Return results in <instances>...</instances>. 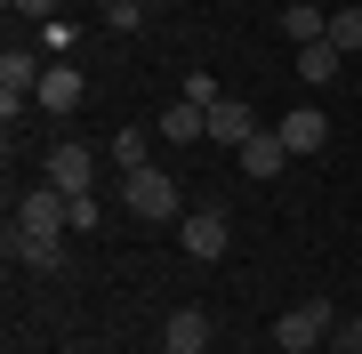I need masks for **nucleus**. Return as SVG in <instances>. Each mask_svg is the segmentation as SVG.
<instances>
[{
  "label": "nucleus",
  "instance_id": "nucleus-1",
  "mask_svg": "<svg viewBox=\"0 0 362 354\" xmlns=\"http://www.w3.org/2000/svg\"><path fill=\"white\" fill-rule=\"evenodd\" d=\"M121 201H129V218L145 225H177V177H161V170H121Z\"/></svg>",
  "mask_w": 362,
  "mask_h": 354
},
{
  "label": "nucleus",
  "instance_id": "nucleus-2",
  "mask_svg": "<svg viewBox=\"0 0 362 354\" xmlns=\"http://www.w3.org/2000/svg\"><path fill=\"white\" fill-rule=\"evenodd\" d=\"M330 330H338V306H330V298H298L290 314L274 322V346H282V354H298V346L330 338Z\"/></svg>",
  "mask_w": 362,
  "mask_h": 354
},
{
  "label": "nucleus",
  "instance_id": "nucleus-3",
  "mask_svg": "<svg viewBox=\"0 0 362 354\" xmlns=\"http://www.w3.org/2000/svg\"><path fill=\"white\" fill-rule=\"evenodd\" d=\"M16 225H25V234H73V194H65V185L16 194Z\"/></svg>",
  "mask_w": 362,
  "mask_h": 354
},
{
  "label": "nucleus",
  "instance_id": "nucleus-4",
  "mask_svg": "<svg viewBox=\"0 0 362 354\" xmlns=\"http://www.w3.org/2000/svg\"><path fill=\"white\" fill-rule=\"evenodd\" d=\"M40 73H49V65H40V57L33 49H0V113H25V97H40Z\"/></svg>",
  "mask_w": 362,
  "mask_h": 354
},
{
  "label": "nucleus",
  "instance_id": "nucleus-5",
  "mask_svg": "<svg viewBox=\"0 0 362 354\" xmlns=\"http://www.w3.org/2000/svg\"><path fill=\"white\" fill-rule=\"evenodd\" d=\"M40 170H49V185H65V194H89V177H97V153L89 145H49V161H40Z\"/></svg>",
  "mask_w": 362,
  "mask_h": 354
},
{
  "label": "nucleus",
  "instance_id": "nucleus-6",
  "mask_svg": "<svg viewBox=\"0 0 362 354\" xmlns=\"http://www.w3.org/2000/svg\"><path fill=\"white\" fill-rule=\"evenodd\" d=\"M250 137H258V113H250L242 97H218V105H209V145H233V153H242Z\"/></svg>",
  "mask_w": 362,
  "mask_h": 354
},
{
  "label": "nucleus",
  "instance_id": "nucleus-7",
  "mask_svg": "<svg viewBox=\"0 0 362 354\" xmlns=\"http://www.w3.org/2000/svg\"><path fill=\"white\" fill-rule=\"evenodd\" d=\"M274 129H282V145H290V161H298V153H322V145H330V121L314 113V105H298V113H282V121H274Z\"/></svg>",
  "mask_w": 362,
  "mask_h": 354
},
{
  "label": "nucleus",
  "instance_id": "nucleus-8",
  "mask_svg": "<svg viewBox=\"0 0 362 354\" xmlns=\"http://www.w3.org/2000/svg\"><path fill=\"white\" fill-rule=\"evenodd\" d=\"M177 242L194 249V258H226V242H233V234H226V218H218V210H194V218H177Z\"/></svg>",
  "mask_w": 362,
  "mask_h": 354
},
{
  "label": "nucleus",
  "instance_id": "nucleus-9",
  "mask_svg": "<svg viewBox=\"0 0 362 354\" xmlns=\"http://www.w3.org/2000/svg\"><path fill=\"white\" fill-rule=\"evenodd\" d=\"M57 242H65V234H25V225H8V258L33 266V274H57V258H65Z\"/></svg>",
  "mask_w": 362,
  "mask_h": 354
},
{
  "label": "nucleus",
  "instance_id": "nucleus-10",
  "mask_svg": "<svg viewBox=\"0 0 362 354\" xmlns=\"http://www.w3.org/2000/svg\"><path fill=\"white\" fill-rule=\"evenodd\" d=\"M290 170V145H282V129H258L242 145V177H282Z\"/></svg>",
  "mask_w": 362,
  "mask_h": 354
},
{
  "label": "nucleus",
  "instance_id": "nucleus-11",
  "mask_svg": "<svg viewBox=\"0 0 362 354\" xmlns=\"http://www.w3.org/2000/svg\"><path fill=\"white\" fill-rule=\"evenodd\" d=\"M153 129H161L169 145H202V137H209V105H194V97H177V105H169V113L153 121Z\"/></svg>",
  "mask_w": 362,
  "mask_h": 354
},
{
  "label": "nucleus",
  "instance_id": "nucleus-12",
  "mask_svg": "<svg viewBox=\"0 0 362 354\" xmlns=\"http://www.w3.org/2000/svg\"><path fill=\"white\" fill-rule=\"evenodd\" d=\"M161 346L169 354H202L209 346V314H202V306H177V314L161 322Z\"/></svg>",
  "mask_w": 362,
  "mask_h": 354
},
{
  "label": "nucleus",
  "instance_id": "nucleus-13",
  "mask_svg": "<svg viewBox=\"0 0 362 354\" xmlns=\"http://www.w3.org/2000/svg\"><path fill=\"white\" fill-rule=\"evenodd\" d=\"M282 33L298 40V49H314V40H330V16L314 8V0H290V8H282Z\"/></svg>",
  "mask_w": 362,
  "mask_h": 354
},
{
  "label": "nucleus",
  "instance_id": "nucleus-14",
  "mask_svg": "<svg viewBox=\"0 0 362 354\" xmlns=\"http://www.w3.org/2000/svg\"><path fill=\"white\" fill-rule=\"evenodd\" d=\"M81 105V73L73 65H49L40 73V113H73Z\"/></svg>",
  "mask_w": 362,
  "mask_h": 354
},
{
  "label": "nucleus",
  "instance_id": "nucleus-15",
  "mask_svg": "<svg viewBox=\"0 0 362 354\" xmlns=\"http://www.w3.org/2000/svg\"><path fill=\"white\" fill-rule=\"evenodd\" d=\"M298 81H306V89H330V81H338V49H330V40L298 49Z\"/></svg>",
  "mask_w": 362,
  "mask_h": 354
},
{
  "label": "nucleus",
  "instance_id": "nucleus-16",
  "mask_svg": "<svg viewBox=\"0 0 362 354\" xmlns=\"http://www.w3.org/2000/svg\"><path fill=\"white\" fill-rule=\"evenodd\" d=\"M330 49H338V57L362 49V0H354V8H330Z\"/></svg>",
  "mask_w": 362,
  "mask_h": 354
},
{
  "label": "nucleus",
  "instance_id": "nucleus-17",
  "mask_svg": "<svg viewBox=\"0 0 362 354\" xmlns=\"http://www.w3.org/2000/svg\"><path fill=\"white\" fill-rule=\"evenodd\" d=\"M145 16H153V8H145V0H113V8H105V25H113V33H137Z\"/></svg>",
  "mask_w": 362,
  "mask_h": 354
},
{
  "label": "nucleus",
  "instance_id": "nucleus-18",
  "mask_svg": "<svg viewBox=\"0 0 362 354\" xmlns=\"http://www.w3.org/2000/svg\"><path fill=\"white\" fill-rule=\"evenodd\" d=\"M113 161H121V170H145V129H121L113 137Z\"/></svg>",
  "mask_w": 362,
  "mask_h": 354
},
{
  "label": "nucleus",
  "instance_id": "nucleus-19",
  "mask_svg": "<svg viewBox=\"0 0 362 354\" xmlns=\"http://www.w3.org/2000/svg\"><path fill=\"white\" fill-rule=\"evenodd\" d=\"M338 354H362V314H338Z\"/></svg>",
  "mask_w": 362,
  "mask_h": 354
},
{
  "label": "nucleus",
  "instance_id": "nucleus-20",
  "mask_svg": "<svg viewBox=\"0 0 362 354\" xmlns=\"http://www.w3.org/2000/svg\"><path fill=\"white\" fill-rule=\"evenodd\" d=\"M16 16H57V0H8Z\"/></svg>",
  "mask_w": 362,
  "mask_h": 354
},
{
  "label": "nucleus",
  "instance_id": "nucleus-21",
  "mask_svg": "<svg viewBox=\"0 0 362 354\" xmlns=\"http://www.w3.org/2000/svg\"><path fill=\"white\" fill-rule=\"evenodd\" d=\"M97 8H113V0H97Z\"/></svg>",
  "mask_w": 362,
  "mask_h": 354
},
{
  "label": "nucleus",
  "instance_id": "nucleus-22",
  "mask_svg": "<svg viewBox=\"0 0 362 354\" xmlns=\"http://www.w3.org/2000/svg\"><path fill=\"white\" fill-rule=\"evenodd\" d=\"M298 354H314V346H298Z\"/></svg>",
  "mask_w": 362,
  "mask_h": 354
}]
</instances>
